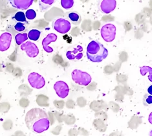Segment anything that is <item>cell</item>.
Instances as JSON below:
<instances>
[{
  "mask_svg": "<svg viewBox=\"0 0 152 136\" xmlns=\"http://www.w3.org/2000/svg\"><path fill=\"white\" fill-rule=\"evenodd\" d=\"M25 121L28 129L38 134L48 130L50 126L48 114L40 108H35L28 111L25 116Z\"/></svg>",
  "mask_w": 152,
  "mask_h": 136,
  "instance_id": "1",
  "label": "cell"
},
{
  "mask_svg": "<svg viewBox=\"0 0 152 136\" xmlns=\"http://www.w3.org/2000/svg\"><path fill=\"white\" fill-rule=\"evenodd\" d=\"M87 57L93 62H100L107 58V49L97 40H93L87 48Z\"/></svg>",
  "mask_w": 152,
  "mask_h": 136,
  "instance_id": "2",
  "label": "cell"
},
{
  "mask_svg": "<svg viewBox=\"0 0 152 136\" xmlns=\"http://www.w3.org/2000/svg\"><path fill=\"white\" fill-rule=\"evenodd\" d=\"M71 77L76 84L80 86H88L91 83L92 78L89 73L80 69H75L71 73Z\"/></svg>",
  "mask_w": 152,
  "mask_h": 136,
  "instance_id": "3",
  "label": "cell"
},
{
  "mask_svg": "<svg viewBox=\"0 0 152 136\" xmlns=\"http://www.w3.org/2000/svg\"><path fill=\"white\" fill-rule=\"evenodd\" d=\"M116 27L112 23H107L101 28L100 34L103 40L106 42H111L115 38Z\"/></svg>",
  "mask_w": 152,
  "mask_h": 136,
  "instance_id": "4",
  "label": "cell"
},
{
  "mask_svg": "<svg viewBox=\"0 0 152 136\" xmlns=\"http://www.w3.org/2000/svg\"><path fill=\"white\" fill-rule=\"evenodd\" d=\"M53 27L58 33L60 34H66L71 30V25L70 21L67 20L60 18L54 20L53 22Z\"/></svg>",
  "mask_w": 152,
  "mask_h": 136,
  "instance_id": "5",
  "label": "cell"
},
{
  "mask_svg": "<svg viewBox=\"0 0 152 136\" xmlns=\"http://www.w3.org/2000/svg\"><path fill=\"white\" fill-rule=\"evenodd\" d=\"M28 81L31 86L34 89H41L44 87L45 84L44 78L36 72H32L28 75Z\"/></svg>",
  "mask_w": 152,
  "mask_h": 136,
  "instance_id": "6",
  "label": "cell"
},
{
  "mask_svg": "<svg viewBox=\"0 0 152 136\" xmlns=\"http://www.w3.org/2000/svg\"><path fill=\"white\" fill-rule=\"evenodd\" d=\"M22 51L26 53L29 58H35L39 54V49L34 43L31 42H26L21 45L20 47Z\"/></svg>",
  "mask_w": 152,
  "mask_h": 136,
  "instance_id": "7",
  "label": "cell"
},
{
  "mask_svg": "<svg viewBox=\"0 0 152 136\" xmlns=\"http://www.w3.org/2000/svg\"><path fill=\"white\" fill-rule=\"evenodd\" d=\"M117 6L116 0H99V7L104 14H110L115 9Z\"/></svg>",
  "mask_w": 152,
  "mask_h": 136,
  "instance_id": "8",
  "label": "cell"
},
{
  "mask_svg": "<svg viewBox=\"0 0 152 136\" xmlns=\"http://www.w3.org/2000/svg\"><path fill=\"white\" fill-rule=\"evenodd\" d=\"M54 89L57 95L61 99H64L67 97L69 93V88L67 83L64 81H58L54 85Z\"/></svg>",
  "mask_w": 152,
  "mask_h": 136,
  "instance_id": "9",
  "label": "cell"
},
{
  "mask_svg": "<svg viewBox=\"0 0 152 136\" xmlns=\"http://www.w3.org/2000/svg\"><path fill=\"white\" fill-rule=\"evenodd\" d=\"M14 9L18 10H27L33 3L34 0H7Z\"/></svg>",
  "mask_w": 152,
  "mask_h": 136,
  "instance_id": "10",
  "label": "cell"
},
{
  "mask_svg": "<svg viewBox=\"0 0 152 136\" xmlns=\"http://www.w3.org/2000/svg\"><path fill=\"white\" fill-rule=\"evenodd\" d=\"M12 36L9 32L3 33L0 36V51H6L10 48Z\"/></svg>",
  "mask_w": 152,
  "mask_h": 136,
  "instance_id": "11",
  "label": "cell"
},
{
  "mask_svg": "<svg viewBox=\"0 0 152 136\" xmlns=\"http://www.w3.org/2000/svg\"><path fill=\"white\" fill-rule=\"evenodd\" d=\"M57 38V35L55 33H50L48 34V36L45 38H43L42 41V46L43 49H44L45 52L50 53L53 51V49L50 47L49 44L50 43L56 42Z\"/></svg>",
  "mask_w": 152,
  "mask_h": 136,
  "instance_id": "12",
  "label": "cell"
},
{
  "mask_svg": "<svg viewBox=\"0 0 152 136\" xmlns=\"http://www.w3.org/2000/svg\"><path fill=\"white\" fill-rule=\"evenodd\" d=\"M66 56L71 60H80L83 57V48L80 45H78L77 48H74L73 51H68L66 53Z\"/></svg>",
  "mask_w": 152,
  "mask_h": 136,
  "instance_id": "13",
  "label": "cell"
},
{
  "mask_svg": "<svg viewBox=\"0 0 152 136\" xmlns=\"http://www.w3.org/2000/svg\"><path fill=\"white\" fill-rule=\"evenodd\" d=\"M55 0H39V7L42 12H44L51 7Z\"/></svg>",
  "mask_w": 152,
  "mask_h": 136,
  "instance_id": "14",
  "label": "cell"
},
{
  "mask_svg": "<svg viewBox=\"0 0 152 136\" xmlns=\"http://www.w3.org/2000/svg\"><path fill=\"white\" fill-rule=\"evenodd\" d=\"M68 18H69L72 23L75 25H77L80 23L81 17L78 12H71L68 13Z\"/></svg>",
  "mask_w": 152,
  "mask_h": 136,
  "instance_id": "15",
  "label": "cell"
},
{
  "mask_svg": "<svg viewBox=\"0 0 152 136\" xmlns=\"http://www.w3.org/2000/svg\"><path fill=\"white\" fill-rule=\"evenodd\" d=\"M40 31H39L38 29H32L28 32V33L27 34L28 38H29L32 41L38 40V39L40 37Z\"/></svg>",
  "mask_w": 152,
  "mask_h": 136,
  "instance_id": "16",
  "label": "cell"
},
{
  "mask_svg": "<svg viewBox=\"0 0 152 136\" xmlns=\"http://www.w3.org/2000/svg\"><path fill=\"white\" fill-rule=\"evenodd\" d=\"M28 39L27 33H18L16 35L15 40L18 45H21Z\"/></svg>",
  "mask_w": 152,
  "mask_h": 136,
  "instance_id": "17",
  "label": "cell"
},
{
  "mask_svg": "<svg viewBox=\"0 0 152 136\" xmlns=\"http://www.w3.org/2000/svg\"><path fill=\"white\" fill-rule=\"evenodd\" d=\"M14 18L18 22H26V16L23 12H18L14 16Z\"/></svg>",
  "mask_w": 152,
  "mask_h": 136,
  "instance_id": "18",
  "label": "cell"
},
{
  "mask_svg": "<svg viewBox=\"0 0 152 136\" xmlns=\"http://www.w3.org/2000/svg\"><path fill=\"white\" fill-rule=\"evenodd\" d=\"M74 5V0H61V5L65 9H70Z\"/></svg>",
  "mask_w": 152,
  "mask_h": 136,
  "instance_id": "19",
  "label": "cell"
},
{
  "mask_svg": "<svg viewBox=\"0 0 152 136\" xmlns=\"http://www.w3.org/2000/svg\"><path fill=\"white\" fill-rule=\"evenodd\" d=\"M25 14V16H26V18L29 20H34L35 18L37 17V12H36L35 10L33 9L27 10Z\"/></svg>",
  "mask_w": 152,
  "mask_h": 136,
  "instance_id": "20",
  "label": "cell"
},
{
  "mask_svg": "<svg viewBox=\"0 0 152 136\" xmlns=\"http://www.w3.org/2000/svg\"><path fill=\"white\" fill-rule=\"evenodd\" d=\"M150 73V77L152 78V69L151 67L149 66H143L140 67V74L144 76L146 75V73Z\"/></svg>",
  "mask_w": 152,
  "mask_h": 136,
  "instance_id": "21",
  "label": "cell"
},
{
  "mask_svg": "<svg viewBox=\"0 0 152 136\" xmlns=\"http://www.w3.org/2000/svg\"><path fill=\"white\" fill-rule=\"evenodd\" d=\"M25 28H26V27H25V26L22 22H18L15 25V26H14V29H15V30L18 31V32H21V31H25Z\"/></svg>",
  "mask_w": 152,
  "mask_h": 136,
  "instance_id": "22",
  "label": "cell"
},
{
  "mask_svg": "<svg viewBox=\"0 0 152 136\" xmlns=\"http://www.w3.org/2000/svg\"><path fill=\"white\" fill-rule=\"evenodd\" d=\"M151 88H152V86H150V88H149V89H148V92H149L150 94H152V91H151Z\"/></svg>",
  "mask_w": 152,
  "mask_h": 136,
  "instance_id": "23",
  "label": "cell"
}]
</instances>
